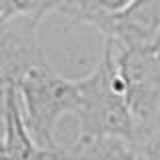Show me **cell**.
<instances>
[{"instance_id":"6da1fadb","label":"cell","mask_w":160,"mask_h":160,"mask_svg":"<svg viewBox=\"0 0 160 160\" xmlns=\"http://www.w3.org/2000/svg\"><path fill=\"white\" fill-rule=\"evenodd\" d=\"M80 108L76 138H122L138 144V130L130 114L114 50L104 42L98 62L88 74L76 78Z\"/></svg>"},{"instance_id":"7a4b0ae2","label":"cell","mask_w":160,"mask_h":160,"mask_svg":"<svg viewBox=\"0 0 160 160\" xmlns=\"http://www.w3.org/2000/svg\"><path fill=\"white\" fill-rule=\"evenodd\" d=\"M16 90L24 122L36 146L44 152L60 150L62 142L56 138L60 122L66 116H76L80 108L76 80L62 76L50 60H44L24 74Z\"/></svg>"},{"instance_id":"3957f363","label":"cell","mask_w":160,"mask_h":160,"mask_svg":"<svg viewBox=\"0 0 160 160\" xmlns=\"http://www.w3.org/2000/svg\"><path fill=\"white\" fill-rule=\"evenodd\" d=\"M2 142H4V150H6L8 160H40V156H42V150L36 146V142L32 140L26 128L16 88L10 90L6 128H4Z\"/></svg>"},{"instance_id":"277c9868","label":"cell","mask_w":160,"mask_h":160,"mask_svg":"<svg viewBox=\"0 0 160 160\" xmlns=\"http://www.w3.org/2000/svg\"><path fill=\"white\" fill-rule=\"evenodd\" d=\"M142 160H160V126L138 140Z\"/></svg>"},{"instance_id":"5b68a950","label":"cell","mask_w":160,"mask_h":160,"mask_svg":"<svg viewBox=\"0 0 160 160\" xmlns=\"http://www.w3.org/2000/svg\"><path fill=\"white\" fill-rule=\"evenodd\" d=\"M10 90H12V88L0 86V138L4 136V128H6V112H8Z\"/></svg>"},{"instance_id":"8992f818","label":"cell","mask_w":160,"mask_h":160,"mask_svg":"<svg viewBox=\"0 0 160 160\" xmlns=\"http://www.w3.org/2000/svg\"><path fill=\"white\" fill-rule=\"evenodd\" d=\"M0 160H8L6 150H4V142H2V138H0Z\"/></svg>"}]
</instances>
